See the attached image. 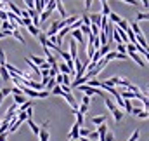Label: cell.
Wrapping results in <instances>:
<instances>
[{
	"label": "cell",
	"instance_id": "29",
	"mask_svg": "<svg viewBox=\"0 0 149 141\" xmlns=\"http://www.w3.org/2000/svg\"><path fill=\"white\" fill-rule=\"evenodd\" d=\"M52 12L50 11H47V9H43V12L40 14V21H45V19H49V16H50Z\"/></svg>",
	"mask_w": 149,
	"mask_h": 141
},
{
	"label": "cell",
	"instance_id": "7",
	"mask_svg": "<svg viewBox=\"0 0 149 141\" xmlns=\"http://www.w3.org/2000/svg\"><path fill=\"white\" fill-rule=\"evenodd\" d=\"M78 138H80V125L74 124L70 131V140H78Z\"/></svg>",
	"mask_w": 149,
	"mask_h": 141
},
{
	"label": "cell",
	"instance_id": "20",
	"mask_svg": "<svg viewBox=\"0 0 149 141\" xmlns=\"http://www.w3.org/2000/svg\"><path fill=\"white\" fill-rule=\"evenodd\" d=\"M87 85H90V87H101V80H97V78H88V80H87Z\"/></svg>",
	"mask_w": 149,
	"mask_h": 141
},
{
	"label": "cell",
	"instance_id": "28",
	"mask_svg": "<svg viewBox=\"0 0 149 141\" xmlns=\"http://www.w3.org/2000/svg\"><path fill=\"white\" fill-rule=\"evenodd\" d=\"M12 37H16L21 44H26V40L23 38V35H21V33H19V30H12Z\"/></svg>",
	"mask_w": 149,
	"mask_h": 141
},
{
	"label": "cell",
	"instance_id": "15",
	"mask_svg": "<svg viewBox=\"0 0 149 141\" xmlns=\"http://www.w3.org/2000/svg\"><path fill=\"white\" fill-rule=\"evenodd\" d=\"M108 19L111 21L113 25H118V23L121 21V18H120L118 14H114V12H109V16H108Z\"/></svg>",
	"mask_w": 149,
	"mask_h": 141
},
{
	"label": "cell",
	"instance_id": "1",
	"mask_svg": "<svg viewBox=\"0 0 149 141\" xmlns=\"http://www.w3.org/2000/svg\"><path fill=\"white\" fill-rule=\"evenodd\" d=\"M10 92H12V98H14V103L16 105H23L24 101H26V98L23 96V92H21V89L16 85L14 89H10Z\"/></svg>",
	"mask_w": 149,
	"mask_h": 141
},
{
	"label": "cell",
	"instance_id": "5",
	"mask_svg": "<svg viewBox=\"0 0 149 141\" xmlns=\"http://www.w3.org/2000/svg\"><path fill=\"white\" fill-rule=\"evenodd\" d=\"M70 56H71V59H76V58H78V52H76V40H74V38L70 40Z\"/></svg>",
	"mask_w": 149,
	"mask_h": 141
},
{
	"label": "cell",
	"instance_id": "9",
	"mask_svg": "<svg viewBox=\"0 0 149 141\" xmlns=\"http://www.w3.org/2000/svg\"><path fill=\"white\" fill-rule=\"evenodd\" d=\"M111 113H113V118H114V122H116V124H118V122H121V118H123V111H121V110H118V108H116V110H113Z\"/></svg>",
	"mask_w": 149,
	"mask_h": 141
},
{
	"label": "cell",
	"instance_id": "18",
	"mask_svg": "<svg viewBox=\"0 0 149 141\" xmlns=\"http://www.w3.org/2000/svg\"><path fill=\"white\" fill-rule=\"evenodd\" d=\"M101 18H102V14H92L90 16V23H94V25H101Z\"/></svg>",
	"mask_w": 149,
	"mask_h": 141
},
{
	"label": "cell",
	"instance_id": "38",
	"mask_svg": "<svg viewBox=\"0 0 149 141\" xmlns=\"http://www.w3.org/2000/svg\"><path fill=\"white\" fill-rule=\"evenodd\" d=\"M118 52H121V54H127V47H125L123 44H118Z\"/></svg>",
	"mask_w": 149,
	"mask_h": 141
},
{
	"label": "cell",
	"instance_id": "4",
	"mask_svg": "<svg viewBox=\"0 0 149 141\" xmlns=\"http://www.w3.org/2000/svg\"><path fill=\"white\" fill-rule=\"evenodd\" d=\"M47 125H49V122H45V124H43V127H42V129H40V133H38L40 141H49V131H47Z\"/></svg>",
	"mask_w": 149,
	"mask_h": 141
},
{
	"label": "cell",
	"instance_id": "26",
	"mask_svg": "<svg viewBox=\"0 0 149 141\" xmlns=\"http://www.w3.org/2000/svg\"><path fill=\"white\" fill-rule=\"evenodd\" d=\"M118 28H121V30L125 32V30H128V28H130V25H128V21H127V19H121V21L118 23Z\"/></svg>",
	"mask_w": 149,
	"mask_h": 141
},
{
	"label": "cell",
	"instance_id": "3",
	"mask_svg": "<svg viewBox=\"0 0 149 141\" xmlns=\"http://www.w3.org/2000/svg\"><path fill=\"white\" fill-rule=\"evenodd\" d=\"M127 54H128V56H130V58H132V59H134L137 65H139V66H146V63L142 61V58H141V56H139L135 51H130V52H127Z\"/></svg>",
	"mask_w": 149,
	"mask_h": 141
},
{
	"label": "cell",
	"instance_id": "31",
	"mask_svg": "<svg viewBox=\"0 0 149 141\" xmlns=\"http://www.w3.org/2000/svg\"><path fill=\"white\" fill-rule=\"evenodd\" d=\"M90 134V129H85V127H80V138H87ZM78 138V140H80Z\"/></svg>",
	"mask_w": 149,
	"mask_h": 141
},
{
	"label": "cell",
	"instance_id": "17",
	"mask_svg": "<svg viewBox=\"0 0 149 141\" xmlns=\"http://www.w3.org/2000/svg\"><path fill=\"white\" fill-rule=\"evenodd\" d=\"M104 103H106V106H108V110H109V111H113V110H116V108H118L116 103H113L111 99H109V98H106V96H104Z\"/></svg>",
	"mask_w": 149,
	"mask_h": 141
},
{
	"label": "cell",
	"instance_id": "23",
	"mask_svg": "<svg viewBox=\"0 0 149 141\" xmlns=\"http://www.w3.org/2000/svg\"><path fill=\"white\" fill-rule=\"evenodd\" d=\"M125 101V105H123V108H125V111L127 113H132V108H134V105H132V101L130 99H123Z\"/></svg>",
	"mask_w": 149,
	"mask_h": 141
},
{
	"label": "cell",
	"instance_id": "44",
	"mask_svg": "<svg viewBox=\"0 0 149 141\" xmlns=\"http://www.w3.org/2000/svg\"><path fill=\"white\" fill-rule=\"evenodd\" d=\"M142 56H146V59H148V63H149V52H148V51H146V52H144Z\"/></svg>",
	"mask_w": 149,
	"mask_h": 141
},
{
	"label": "cell",
	"instance_id": "37",
	"mask_svg": "<svg viewBox=\"0 0 149 141\" xmlns=\"http://www.w3.org/2000/svg\"><path fill=\"white\" fill-rule=\"evenodd\" d=\"M7 61H5V52L3 51H0V66H3Z\"/></svg>",
	"mask_w": 149,
	"mask_h": 141
},
{
	"label": "cell",
	"instance_id": "22",
	"mask_svg": "<svg viewBox=\"0 0 149 141\" xmlns=\"http://www.w3.org/2000/svg\"><path fill=\"white\" fill-rule=\"evenodd\" d=\"M9 94H10V89H9V87L0 89V105H2V101H3V98H5V96H9Z\"/></svg>",
	"mask_w": 149,
	"mask_h": 141
},
{
	"label": "cell",
	"instance_id": "45",
	"mask_svg": "<svg viewBox=\"0 0 149 141\" xmlns=\"http://www.w3.org/2000/svg\"><path fill=\"white\" fill-rule=\"evenodd\" d=\"M70 141H78V140H70Z\"/></svg>",
	"mask_w": 149,
	"mask_h": 141
},
{
	"label": "cell",
	"instance_id": "25",
	"mask_svg": "<svg viewBox=\"0 0 149 141\" xmlns=\"http://www.w3.org/2000/svg\"><path fill=\"white\" fill-rule=\"evenodd\" d=\"M102 4V16H109V12H111V9H109V5H108V2H101Z\"/></svg>",
	"mask_w": 149,
	"mask_h": 141
},
{
	"label": "cell",
	"instance_id": "30",
	"mask_svg": "<svg viewBox=\"0 0 149 141\" xmlns=\"http://www.w3.org/2000/svg\"><path fill=\"white\" fill-rule=\"evenodd\" d=\"M80 32L83 33V35H90L92 32H90V26H87V25H81L80 26Z\"/></svg>",
	"mask_w": 149,
	"mask_h": 141
},
{
	"label": "cell",
	"instance_id": "21",
	"mask_svg": "<svg viewBox=\"0 0 149 141\" xmlns=\"http://www.w3.org/2000/svg\"><path fill=\"white\" fill-rule=\"evenodd\" d=\"M97 133H99V136H104V134L108 133V125H106V122H102V124L97 127Z\"/></svg>",
	"mask_w": 149,
	"mask_h": 141
},
{
	"label": "cell",
	"instance_id": "47",
	"mask_svg": "<svg viewBox=\"0 0 149 141\" xmlns=\"http://www.w3.org/2000/svg\"><path fill=\"white\" fill-rule=\"evenodd\" d=\"M148 92H149V89H148Z\"/></svg>",
	"mask_w": 149,
	"mask_h": 141
},
{
	"label": "cell",
	"instance_id": "16",
	"mask_svg": "<svg viewBox=\"0 0 149 141\" xmlns=\"http://www.w3.org/2000/svg\"><path fill=\"white\" fill-rule=\"evenodd\" d=\"M26 120H28V125H30V127H31V131H33V133H35V134H38V133H40V127H38L37 124H35V122H33V120H31V117H30V118H26Z\"/></svg>",
	"mask_w": 149,
	"mask_h": 141
},
{
	"label": "cell",
	"instance_id": "34",
	"mask_svg": "<svg viewBox=\"0 0 149 141\" xmlns=\"http://www.w3.org/2000/svg\"><path fill=\"white\" fill-rule=\"evenodd\" d=\"M139 136H141V131L137 129V131H134V134H132V136H130L127 141H137V140H139Z\"/></svg>",
	"mask_w": 149,
	"mask_h": 141
},
{
	"label": "cell",
	"instance_id": "35",
	"mask_svg": "<svg viewBox=\"0 0 149 141\" xmlns=\"http://www.w3.org/2000/svg\"><path fill=\"white\" fill-rule=\"evenodd\" d=\"M78 111H80V113H83V115H85V113H87V111H88V105H83V103H81V105L78 106Z\"/></svg>",
	"mask_w": 149,
	"mask_h": 141
},
{
	"label": "cell",
	"instance_id": "42",
	"mask_svg": "<svg viewBox=\"0 0 149 141\" xmlns=\"http://www.w3.org/2000/svg\"><path fill=\"white\" fill-rule=\"evenodd\" d=\"M7 136H9V133H2V134H0V141H5Z\"/></svg>",
	"mask_w": 149,
	"mask_h": 141
},
{
	"label": "cell",
	"instance_id": "43",
	"mask_svg": "<svg viewBox=\"0 0 149 141\" xmlns=\"http://www.w3.org/2000/svg\"><path fill=\"white\" fill-rule=\"evenodd\" d=\"M142 5H144L146 9H149V0H142Z\"/></svg>",
	"mask_w": 149,
	"mask_h": 141
},
{
	"label": "cell",
	"instance_id": "14",
	"mask_svg": "<svg viewBox=\"0 0 149 141\" xmlns=\"http://www.w3.org/2000/svg\"><path fill=\"white\" fill-rule=\"evenodd\" d=\"M102 122H106V115H97V117H92V124L101 125Z\"/></svg>",
	"mask_w": 149,
	"mask_h": 141
},
{
	"label": "cell",
	"instance_id": "27",
	"mask_svg": "<svg viewBox=\"0 0 149 141\" xmlns=\"http://www.w3.org/2000/svg\"><path fill=\"white\" fill-rule=\"evenodd\" d=\"M54 85H56V78H52V77H50V78H49V82H47V85H45V91H49V92H50Z\"/></svg>",
	"mask_w": 149,
	"mask_h": 141
},
{
	"label": "cell",
	"instance_id": "13",
	"mask_svg": "<svg viewBox=\"0 0 149 141\" xmlns=\"http://www.w3.org/2000/svg\"><path fill=\"white\" fill-rule=\"evenodd\" d=\"M73 113L76 115V124L81 127V125H83V122H85V117H83V113H80L78 110H73Z\"/></svg>",
	"mask_w": 149,
	"mask_h": 141
},
{
	"label": "cell",
	"instance_id": "40",
	"mask_svg": "<svg viewBox=\"0 0 149 141\" xmlns=\"http://www.w3.org/2000/svg\"><path fill=\"white\" fill-rule=\"evenodd\" d=\"M125 4H130V5H139V0H121Z\"/></svg>",
	"mask_w": 149,
	"mask_h": 141
},
{
	"label": "cell",
	"instance_id": "24",
	"mask_svg": "<svg viewBox=\"0 0 149 141\" xmlns=\"http://www.w3.org/2000/svg\"><path fill=\"white\" fill-rule=\"evenodd\" d=\"M26 28H28V32L33 37H38V33H40V32H38V26H35V25H30V26H26Z\"/></svg>",
	"mask_w": 149,
	"mask_h": 141
},
{
	"label": "cell",
	"instance_id": "10",
	"mask_svg": "<svg viewBox=\"0 0 149 141\" xmlns=\"http://www.w3.org/2000/svg\"><path fill=\"white\" fill-rule=\"evenodd\" d=\"M57 68L61 73H68V75H73V71L70 70V66L66 65V63H57Z\"/></svg>",
	"mask_w": 149,
	"mask_h": 141
},
{
	"label": "cell",
	"instance_id": "19",
	"mask_svg": "<svg viewBox=\"0 0 149 141\" xmlns=\"http://www.w3.org/2000/svg\"><path fill=\"white\" fill-rule=\"evenodd\" d=\"M30 59H31V61H33L37 66H42V65L45 63V59H43V58H38V56H33V54L30 56Z\"/></svg>",
	"mask_w": 149,
	"mask_h": 141
},
{
	"label": "cell",
	"instance_id": "6",
	"mask_svg": "<svg viewBox=\"0 0 149 141\" xmlns=\"http://www.w3.org/2000/svg\"><path fill=\"white\" fill-rule=\"evenodd\" d=\"M71 37H73L76 42H80V44H83V42H85V38H83V33L80 32V28H76V30H71Z\"/></svg>",
	"mask_w": 149,
	"mask_h": 141
},
{
	"label": "cell",
	"instance_id": "8",
	"mask_svg": "<svg viewBox=\"0 0 149 141\" xmlns=\"http://www.w3.org/2000/svg\"><path fill=\"white\" fill-rule=\"evenodd\" d=\"M0 78H2L3 82H9V80H10V73H9V70H7L5 66H0Z\"/></svg>",
	"mask_w": 149,
	"mask_h": 141
},
{
	"label": "cell",
	"instance_id": "46",
	"mask_svg": "<svg viewBox=\"0 0 149 141\" xmlns=\"http://www.w3.org/2000/svg\"><path fill=\"white\" fill-rule=\"evenodd\" d=\"M101 2H108V0H101Z\"/></svg>",
	"mask_w": 149,
	"mask_h": 141
},
{
	"label": "cell",
	"instance_id": "39",
	"mask_svg": "<svg viewBox=\"0 0 149 141\" xmlns=\"http://www.w3.org/2000/svg\"><path fill=\"white\" fill-rule=\"evenodd\" d=\"M81 103H83V105H90V96H87V94H85V96L81 98Z\"/></svg>",
	"mask_w": 149,
	"mask_h": 141
},
{
	"label": "cell",
	"instance_id": "12",
	"mask_svg": "<svg viewBox=\"0 0 149 141\" xmlns=\"http://www.w3.org/2000/svg\"><path fill=\"white\" fill-rule=\"evenodd\" d=\"M56 5H57V11H59V14H61V18L64 19V18H66V9H64V5H63V2H61V0H56Z\"/></svg>",
	"mask_w": 149,
	"mask_h": 141
},
{
	"label": "cell",
	"instance_id": "32",
	"mask_svg": "<svg viewBox=\"0 0 149 141\" xmlns=\"http://www.w3.org/2000/svg\"><path fill=\"white\" fill-rule=\"evenodd\" d=\"M87 138H88V140H92V141H99V133H97V131H94V133L90 131V134H88Z\"/></svg>",
	"mask_w": 149,
	"mask_h": 141
},
{
	"label": "cell",
	"instance_id": "36",
	"mask_svg": "<svg viewBox=\"0 0 149 141\" xmlns=\"http://www.w3.org/2000/svg\"><path fill=\"white\" fill-rule=\"evenodd\" d=\"M137 117H139V118H149V110H142Z\"/></svg>",
	"mask_w": 149,
	"mask_h": 141
},
{
	"label": "cell",
	"instance_id": "41",
	"mask_svg": "<svg viewBox=\"0 0 149 141\" xmlns=\"http://www.w3.org/2000/svg\"><path fill=\"white\" fill-rule=\"evenodd\" d=\"M92 2H94V0H85V9H87V11L92 7Z\"/></svg>",
	"mask_w": 149,
	"mask_h": 141
},
{
	"label": "cell",
	"instance_id": "33",
	"mask_svg": "<svg viewBox=\"0 0 149 141\" xmlns=\"http://www.w3.org/2000/svg\"><path fill=\"white\" fill-rule=\"evenodd\" d=\"M130 28H132V32H134L135 35H139V33H142V30L139 28V25H137V23H132V26H130Z\"/></svg>",
	"mask_w": 149,
	"mask_h": 141
},
{
	"label": "cell",
	"instance_id": "11",
	"mask_svg": "<svg viewBox=\"0 0 149 141\" xmlns=\"http://www.w3.org/2000/svg\"><path fill=\"white\" fill-rule=\"evenodd\" d=\"M97 51H99V54H101V56L104 58V56H106V54H108V52L111 51V45H109V44H104V45H101V47H99Z\"/></svg>",
	"mask_w": 149,
	"mask_h": 141
},
{
	"label": "cell",
	"instance_id": "48",
	"mask_svg": "<svg viewBox=\"0 0 149 141\" xmlns=\"http://www.w3.org/2000/svg\"><path fill=\"white\" fill-rule=\"evenodd\" d=\"M0 124H2V122H0Z\"/></svg>",
	"mask_w": 149,
	"mask_h": 141
},
{
	"label": "cell",
	"instance_id": "2",
	"mask_svg": "<svg viewBox=\"0 0 149 141\" xmlns=\"http://www.w3.org/2000/svg\"><path fill=\"white\" fill-rule=\"evenodd\" d=\"M63 98L70 103V106H71V110H78V105H76V99H74V96L71 94V92H63Z\"/></svg>",
	"mask_w": 149,
	"mask_h": 141
}]
</instances>
